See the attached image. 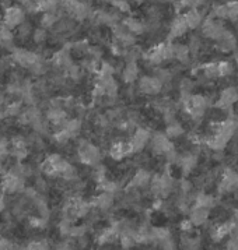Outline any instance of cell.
<instances>
[{
    "label": "cell",
    "mask_w": 238,
    "mask_h": 250,
    "mask_svg": "<svg viewBox=\"0 0 238 250\" xmlns=\"http://www.w3.org/2000/svg\"><path fill=\"white\" fill-rule=\"evenodd\" d=\"M111 3L114 4V7H117L119 11H125L128 13L130 10V4L126 0H111Z\"/></svg>",
    "instance_id": "obj_24"
},
{
    "label": "cell",
    "mask_w": 238,
    "mask_h": 250,
    "mask_svg": "<svg viewBox=\"0 0 238 250\" xmlns=\"http://www.w3.org/2000/svg\"><path fill=\"white\" fill-rule=\"evenodd\" d=\"M52 63H53L55 67L63 69V70H66L70 64H73V59H71V53H70L69 46H66V49L58 50L53 55V58H52Z\"/></svg>",
    "instance_id": "obj_7"
},
{
    "label": "cell",
    "mask_w": 238,
    "mask_h": 250,
    "mask_svg": "<svg viewBox=\"0 0 238 250\" xmlns=\"http://www.w3.org/2000/svg\"><path fill=\"white\" fill-rule=\"evenodd\" d=\"M17 28V35L20 37L21 40H27L28 37H30L31 34H32V27H31L30 22H21L19 27H16Z\"/></svg>",
    "instance_id": "obj_19"
},
{
    "label": "cell",
    "mask_w": 238,
    "mask_h": 250,
    "mask_svg": "<svg viewBox=\"0 0 238 250\" xmlns=\"http://www.w3.org/2000/svg\"><path fill=\"white\" fill-rule=\"evenodd\" d=\"M25 182L23 176H16V175H11V173H6L4 178L1 180V190L7 194H14V193H20L25 188Z\"/></svg>",
    "instance_id": "obj_3"
},
{
    "label": "cell",
    "mask_w": 238,
    "mask_h": 250,
    "mask_svg": "<svg viewBox=\"0 0 238 250\" xmlns=\"http://www.w3.org/2000/svg\"><path fill=\"white\" fill-rule=\"evenodd\" d=\"M77 154H79V160L84 165H90V167H97L102 158L98 147L87 140H80Z\"/></svg>",
    "instance_id": "obj_1"
},
{
    "label": "cell",
    "mask_w": 238,
    "mask_h": 250,
    "mask_svg": "<svg viewBox=\"0 0 238 250\" xmlns=\"http://www.w3.org/2000/svg\"><path fill=\"white\" fill-rule=\"evenodd\" d=\"M182 133H184V129L179 126L178 123H175V122L169 123L168 127H167V137H168V139H175V137H179Z\"/></svg>",
    "instance_id": "obj_20"
},
{
    "label": "cell",
    "mask_w": 238,
    "mask_h": 250,
    "mask_svg": "<svg viewBox=\"0 0 238 250\" xmlns=\"http://www.w3.org/2000/svg\"><path fill=\"white\" fill-rule=\"evenodd\" d=\"M122 24L126 27V30L132 32L133 35H140V34H143L144 31H146V25L143 24V22H140L139 20H136V19H126V20L122 21Z\"/></svg>",
    "instance_id": "obj_13"
},
{
    "label": "cell",
    "mask_w": 238,
    "mask_h": 250,
    "mask_svg": "<svg viewBox=\"0 0 238 250\" xmlns=\"http://www.w3.org/2000/svg\"><path fill=\"white\" fill-rule=\"evenodd\" d=\"M196 206L210 210L214 206V199L212 196H209V194H199L196 197Z\"/></svg>",
    "instance_id": "obj_18"
},
{
    "label": "cell",
    "mask_w": 238,
    "mask_h": 250,
    "mask_svg": "<svg viewBox=\"0 0 238 250\" xmlns=\"http://www.w3.org/2000/svg\"><path fill=\"white\" fill-rule=\"evenodd\" d=\"M218 76H228L233 71V66L228 62H221L217 64Z\"/></svg>",
    "instance_id": "obj_23"
},
{
    "label": "cell",
    "mask_w": 238,
    "mask_h": 250,
    "mask_svg": "<svg viewBox=\"0 0 238 250\" xmlns=\"http://www.w3.org/2000/svg\"><path fill=\"white\" fill-rule=\"evenodd\" d=\"M209 217V210L205 208V207H199V206H195L192 211H190V222L192 225H202L205 224Z\"/></svg>",
    "instance_id": "obj_12"
},
{
    "label": "cell",
    "mask_w": 238,
    "mask_h": 250,
    "mask_svg": "<svg viewBox=\"0 0 238 250\" xmlns=\"http://www.w3.org/2000/svg\"><path fill=\"white\" fill-rule=\"evenodd\" d=\"M163 85L164 84L157 77H150V76H144L139 81V90L146 95H157L163 90Z\"/></svg>",
    "instance_id": "obj_5"
},
{
    "label": "cell",
    "mask_w": 238,
    "mask_h": 250,
    "mask_svg": "<svg viewBox=\"0 0 238 250\" xmlns=\"http://www.w3.org/2000/svg\"><path fill=\"white\" fill-rule=\"evenodd\" d=\"M16 248H19V246H16L11 240L0 235V249H16Z\"/></svg>",
    "instance_id": "obj_26"
},
{
    "label": "cell",
    "mask_w": 238,
    "mask_h": 250,
    "mask_svg": "<svg viewBox=\"0 0 238 250\" xmlns=\"http://www.w3.org/2000/svg\"><path fill=\"white\" fill-rule=\"evenodd\" d=\"M150 141V131L147 129H136L132 134L129 144L132 147V152L133 154H139L143 151V148L147 146V143Z\"/></svg>",
    "instance_id": "obj_4"
},
{
    "label": "cell",
    "mask_w": 238,
    "mask_h": 250,
    "mask_svg": "<svg viewBox=\"0 0 238 250\" xmlns=\"http://www.w3.org/2000/svg\"><path fill=\"white\" fill-rule=\"evenodd\" d=\"M101 1H107V0H101Z\"/></svg>",
    "instance_id": "obj_28"
},
{
    "label": "cell",
    "mask_w": 238,
    "mask_h": 250,
    "mask_svg": "<svg viewBox=\"0 0 238 250\" xmlns=\"http://www.w3.org/2000/svg\"><path fill=\"white\" fill-rule=\"evenodd\" d=\"M27 248L28 249H48L49 245L47 243V240H31Z\"/></svg>",
    "instance_id": "obj_25"
},
{
    "label": "cell",
    "mask_w": 238,
    "mask_h": 250,
    "mask_svg": "<svg viewBox=\"0 0 238 250\" xmlns=\"http://www.w3.org/2000/svg\"><path fill=\"white\" fill-rule=\"evenodd\" d=\"M0 214H1V212H0Z\"/></svg>",
    "instance_id": "obj_29"
},
{
    "label": "cell",
    "mask_w": 238,
    "mask_h": 250,
    "mask_svg": "<svg viewBox=\"0 0 238 250\" xmlns=\"http://www.w3.org/2000/svg\"><path fill=\"white\" fill-rule=\"evenodd\" d=\"M25 21V11L19 6H9L6 7L4 11V17H3V24L6 27H9L11 30H14L16 27H19L21 22Z\"/></svg>",
    "instance_id": "obj_2"
},
{
    "label": "cell",
    "mask_w": 238,
    "mask_h": 250,
    "mask_svg": "<svg viewBox=\"0 0 238 250\" xmlns=\"http://www.w3.org/2000/svg\"><path fill=\"white\" fill-rule=\"evenodd\" d=\"M139 76V67L136 62H128L122 70V79L126 84H133Z\"/></svg>",
    "instance_id": "obj_10"
},
{
    "label": "cell",
    "mask_w": 238,
    "mask_h": 250,
    "mask_svg": "<svg viewBox=\"0 0 238 250\" xmlns=\"http://www.w3.org/2000/svg\"><path fill=\"white\" fill-rule=\"evenodd\" d=\"M59 20V16L56 13H49V11H45L44 16H42V20H41V24L44 28H53V25L58 22Z\"/></svg>",
    "instance_id": "obj_17"
},
{
    "label": "cell",
    "mask_w": 238,
    "mask_h": 250,
    "mask_svg": "<svg viewBox=\"0 0 238 250\" xmlns=\"http://www.w3.org/2000/svg\"><path fill=\"white\" fill-rule=\"evenodd\" d=\"M87 233V227L86 225H71L70 228V238H80V236H84Z\"/></svg>",
    "instance_id": "obj_21"
},
{
    "label": "cell",
    "mask_w": 238,
    "mask_h": 250,
    "mask_svg": "<svg viewBox=\"0 0 238 250\" xmlns=\"http://www.w3.org/2000/svg\"><path fill=\"white\" fill-rule=\"evenodd\" d=\"M151 148L156 154L164 155L166 152L174 148V144L169 141V139L164 134H154V137L151 139Z\"/></svg>",
    "instance_id": "obj_6"
},
{
    "label": "cell",
    "mask_w": 238,
    "mask_h": 250,
    "mask_svg": "<svg viewBox=\"0 0 238 250\" xmlns=\"http://www.w3.org/2000/svg\"><path fill=\"white\" fill-rule=\"evenodd\" d=\"M150 180H151L150 172H147V170L144 169H140L133 175V178L130 180L129 186H133V188H136V189H144V188H147L150 185Z\"/></svg>",
    "instance_id": "obj_8"
},
{
    "label": "cell",
    "mask_w": 238,
    "mask_h": 250,
    "mask_svg": "<svg viewBox=\"0 0 238 250\" xmlns=\"http://www.w3.org/2000/svg\"><path fill=\"white\" fill-rule=\"evenodd\" d=\"M114 200H115V194L108 193V191H101V194L95 197L94 206L101 211H108L109 208H112Z\"/></svg>",
    "instance_id": "obj_9"
},
{
    "label": "cell",
    "mask_w": 238,
    "mask_h": 250,
    "mask_svg": "<svg viewBox=\"0 0 238 250\" xmlns=\"http://www.w3.org/2000/svg\"><path fill=\"white\" fill-rule=\"evenodd\" d=\"M81 126H83V125H81V120H80V118H76V119L66 120V123H65V126H63V129H66V130L69 131L70 134H71V137H76L80 131H81Z\"/></svg>",
    "instance_id": "obj_16"
},
{
    "label": "cell",
    "mask_w": 238,
    "mask_h": 250,
    "mask_svg": "<svg viewBox=\"0 0 238 250\" xmlns=\"http://www.w3.org/2000/svg\"><path fill=\"white\" fill-rule=\"evenodd\" d=\"M4 118H17L23 112V101H13L4 108Z\"/></svg>",
    "instance_id": "obj_15"
},
{
    "label": "cell",
    "mask_w": 238,
    "mask_h": 250,
    "mask_svg": "<svg viewBox=\"0 0 238 250\" xmlns=\"http://www.w3.org/2000/svg\"><path fill=\"white\" fill-rule=\"evenodd\" d=\"M32 37H34V42L40 45V43H42V42H45V41H47V38H48V34H47V30H45V28H37V30L34 31Z\"/></svg>",
    "instance_id": "obj_22"
},
{
    "label": "cell",
    "mask_w": 238,
    "mask_h": 250,
    "mask_svg": "<svg viewBox=\"0 0 238 250\" xmlns=\"http://www.w3.org/2000/svg\"><path fill=\"white\" fill-rule=\"evenodd\" d=\"M184 19H185V22H187V25H188V28H196L199 24H200V21H202V16H200V13L198 11V9H195V7H190L188 10V13L184 16Z\"/></svg>",
    "instance_id": "obj_14"
},
{
    "label": "cell",
    "mask_w": 238,
    "mask_h": 250,
    "mask_svg": "<svg viewBox=\"0 0 238 250\" xmlns=\"http://www.w3.org/2000/svg\"><path fill=\"white\" fill-rule=\"evenodd\" d=\"M214 14L218 19H228V9L227 6H217L214 9Z\"/></svg>",
    "instance_id": "obj_27"
},
{
    "label": "cell",
    "mask_w": 238,
    "mask_h": 250,
    "mask_svg": "<svg viewBox=\"0 0 238 250\" xmlns=\"http://www.w3.org/2000/svg\"><path fill=\"white\" fill-rule=\"evenodd\" d=\"M187 31H188V25H187V22H185L184 16H182V17H177L175 20L172 21V24H171L169 37H171V38H178V37H182Z\"/></svg>",
    "instance_id": "obj_11"
}]
</instances>
